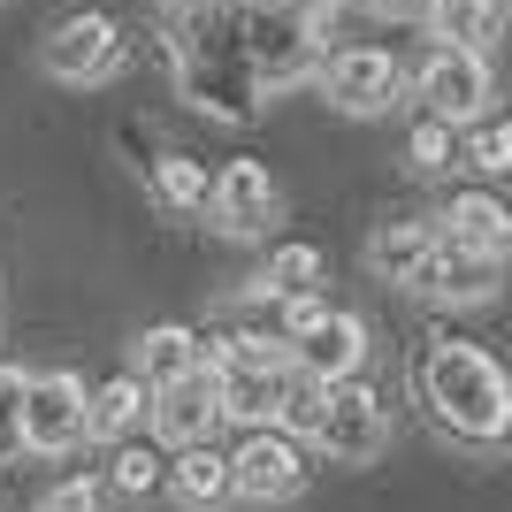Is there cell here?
Here are the masks:
<instances>
[{"label": "cell", "instance_id": "cell-1", "mask_svg": "<svg viewBox=\"0 0 512 512\" xmlns=\"http://www.w3.org/2000/svg\"><path fill=\"white\" fill-rule=\"evenodd\" d=\"M169 54H176V100H192L214 123H253L260 115L268 85H260V69L245 54V31H237L230 8H214V0L184 8Z\"/></svg>", "mask_w": 512, "mask_h": 512}, {"label": "cell", "instance_id": "cell-2", "mask_svg": "<svg viewBox=\"0 0 512 512\" xmlns=\"http://www.w3.org/2000/svg\"><path fill=\"white\" fill-rule=\"evenodd\" d=\"M421 406L459 444H512V375L467 337H436L413 367Z\"/></svg>", "mask_w": 512, "mask_h": 512}, {"label": "cell", "instance_id": "cell-3", "mask_svg": "<svg viewBox=\"0 0 512 512\" xmlns=\"http://www.w3.org/2000/svg\"><path fill=\"white\" fill-rule=\"evenodd\" d=\"M237 31H245V54H253L260 85H299V77H321V54H329V23L337 16H299V8H283V0H237L230 8Z\"/></svg>", "mask_w": 512, "mask_h": 512}, {"label": "cell", "instance_id": "cell-4", "mask_svg": "<svg viewBox=\"0 0 512 512\" xmlns=\"http://www.w3.org/2000/svg\"><path fill=\"white\" fill-rule=\"evenodd\" d=\"M390 444V413L383 398L360 383V375H344V383H329V398H321V421H314V451L321 459H337V467H375Z\"/></svg>", "mask_w": 512, "mask_h": 512}, {"label": "cell", "instance_id": "cell-5", "mask_svg": "<svg viewBox=\"0 0 512 512\" xmlns=\"http://www.w3.org/2000/svg\"><path fill=\"white\" fill-rule=\"evenodd\" d=\"M23 436H31L39 459H69L77 444H92V383L69 375V367L31 375V390H23Z\"/></svg>", "mask_w": 512, "mask_h": 512}, {"label": "cell", "instance_id": "cell-6", "mask_svg": "<svg viewBox=\"0 0 512 512\" xmlns=\"http://www.w3.org/2000/svg\"><path fill=\"white\" fill-rule=\"evenodd\" d=\"M413 92L428 100V115H444V123H482L497 100V77H490V54H474V46H436L413 77Z\"/></svg>", "mask_w": 512, "mask_h": 512}, {"label": "cell", "instance_id": "cell-7", "mask_svg": "<svg viewBox=\"0 0 512 512\" xmlns=\"http://www.w3.org/2000/svg\"><path fill=\"white\" fill-rule=\"evenodd\" d=\"M321 92L337 115H383L398 92H406V69L390 46H329L321 54Z\"/></svg>", "mask_w": 512, "mask_h": 512}, {"label": "cell", "instance_id": "cell-8", "mask_svg": "<svg viewBox=\"0 0 512 512\" xmlns=\"http://www.w3.org/2000/svg\"><path fill=\"white\" fill-rule=\"evenodd\" d=\"M406 291L428 299V306H490L497 291H505V260H497V253H467V245L436 237Z\"/></svg>", "mask_w": 512, "mask_h": 512}, {"label": "cell", "instance_id": "cell-9", "mask_svg": "<svg viewBox=\"0 0 512 512\" xmlns=\"http://www.w3.org/2000/svg\"><path fill=\"white\" fill-rule=\"evenodd\" d=\"M230 474H237V497H253V505H283V497L306 490V444L283 421H268V428H253V436L230 451Z\"/></svg>", "mask_w": 512, "mask_h": 512}, {"label": "cell", "instance_id": "cell-10", "mask_svg": "<svg viewBox=\"0 0 512 512\" xmlns=\"http://www.w3.org/2000/svg\"><path fill=\"white\" fill-rule=\"evenodd\" d=\"M39 62H46L54 85H107L123 69V31H115V16H69L39 46Z\"/></svg>", "mask_w": 512, "mask_h": 512}, {"label": "cell", "instance_id": "cell-11", "mask_svg": "<svg viewBox=\"0 0 512 512\" xmlns=\"http://www.w3.org/2000/svg\"><path fill=\"white\" fill-rule=\"evenodd\" d=\"M291 367L321 375V383H344L367 367V321L344 314V306H314V314L291 329Z\"/></svg>", "mask_w": 512, "mask_h": 512}, {"label": "cell", "instance_id": "cell-12", "mask_svg": "<svg viewBox=\"0 0 512 512\" xmlns=\"http://www.w3.org/2000/svg\"><path fill=\"white\" fill-rule=\"evenodd\" d=\"M283 214V192L276 176L260 169V161H222V176H214V199H207V222L222 237H268Z\"/></svg>", "mask_w": 512, "mask_h": 512}, {"label": "cell", "instance_id": "cell-13", "mask_svg": "<svg viewBox=\"0 0 512 512\" xmlns=\"http://www.w3.org/2000/svg\"><path fill=\"white\" fill-rule=\"evenodd\" d=\"M222 428V367L199 360L192 375H176V383L153 390V436L161 444H199V436H214Z\"/></svg>", "mask_w": 512, "mask_h": 512}, {"label": "cell", "instance_id": "cell-14", "mask_svg": "<svg viewBox=\"0 0 512 512\" xmlns=\"http://www.w3.org/2000/svg\"><path fill=\"white\" fill-rule=\"evenodd\" d=\"M169 490H176V505H192V512H222V505L237 497L230 451H214L207 436H199V444H176V459H169Z\"/></svg>", "mask_w": 512, "mask_h": 512}, {"label": "cell", "instance_id": "cell-15", "mask_svg": "<svg viewBox=\"0 0 512 512\" xmlns=\"http://www.w3.org/2000/svg\"><path fill=\"white\" fill-rule=\"evenodd\" d=\"M436 237H451V245H467V253H512V207L497 192H459L444 214H436Z\"/></svg>", "mask_w": 512, "mask_h": 512}, {"label": "cell", "instance_id": "cell-16", "mask_svg": "<svg viewBox=\"0 0 512 512\" xmlns=\"http://www.w3.org/2000/svg\"><path fill=\"white\" fill-rule=\"evenodd\" d=\"M222 421H245V428L283 421V367H260V360L222 367Z\"/></svg>", "mask_w": 512, "mask_h": 512}, {"label": "cell", "instance_id": "cell-17", "mask_svg": "<svg viewBox=\"0 0 512 512\" xmlns=\"http://www.w3.org/2000/svg\"><path fill=\"white\" fill-rule=\"evenodd\" d=\"M321 276H329V260H321V245H276V253L260 260V276H253V299H314Z\"/></svg>", "mask_w": 512, "mask_h": 512}, {"label": "cell", "instance_id": "cell-18", "mask_svg": "<svg viewBox=\"0 0 512 512\" xmlns=\"http://www.w3.org/2000/svg\"><path fill=\"white\" fill-rule=\"evenodd\" d=\"M138 421H153V383L146 375H107V383L92 390V436H100V444H123Z\"/></svg>", "mask_w": 512, "mask_h": 512}, {"label": "cell", "instance_id": "cell-19", "mask_svg": "<svg viewBox=\"0 0 512 512\" xmlns=\"http://www.w3.org/2000/svg\"><path fill=\"white\" fill-rule=\"evenodd\" d=\"M428 31H436V46H482L505 31V0H428Z\"/></svg>", "mask_w": 512, "mask_h": 512}, {"label": "cell", "instance_id": "cell-20", "mask_svg": "<svg viewBox=\"0 0 512 512\" xmlns=\"http://www.w3.org/2000/svg\"><path fill=\"white\" fill-rule=\"evenodd\" d=\"M146 199H153V207H169V214H207L214 176L199 169L192 153H161V161L146 169Z\"/></svg>", "mask_w": 512, "mask_h": 512}, {"label": "cell", "instance_id": "cell-21", "mask_svg": "<svg viewBox=\"0 0 512 512\" xmlns=\"http://www.w3.org/2000/svg\"><path fill=\"white\" fill-rule=\"evenodd\" d=\"M428 245H436V222H383V230L367 237V268L383 283H413V268L428 260Z\"/></svg>", "mask_w": 512, "mask_h": 512}, {"label": "cell", "instance_id": "cell-22", "mask_svg": "<svg viewBox=\"0 0 512 512\" xmlns=\"http://www.w3.org/2000/svg\"><path fill=\"white\" fill-rule=\"evenodd\" d=\"M199 367V329H184V321H153L146 337H138V375H146L153 390L176 383V375H192Z\"/></svg>", "mask_w": 512, "mask_h": 512}, {"label": "cell", "instance_id": "cell-23", "mask_svg": "<svg viewBox=\"0 0 512 512\" xmlns=\"http://www.w3.org/2000/svg\"><path fill=\"white\" fill-rule=\"evenodd\" d=\"M459 153H467V130H459V123H444V115H421V123L406 130V161H413L421 176L459 169Z\"/></svg>", "mask_w": 512, "mask_h": 512}, {"label": "cell", "instance_id": "cell-24", "mask_svg": "<svg viewBox=\"0 0 512 512\" xmlns=\"http://www.w3.org/2000/svg\"><path fill=\"white\" fill-rule=\"evenodd\" d=\"M107 482H115L123 497H153L161 482H169V459H161V444H130V436H123V451H115Z\"/></svg>", "mask_w": 512, "mask_h": 512}, {"label": "cell", "instance_id": "cell-25", "mask_svg": "<svg viewBox=\"0 0 512 512\" xmlns=\"http://www.w3.org/2000/svg\"><path fill=\"white\" fill-rule=\"evenodd\" d=\"M467 169L482 176H512V123L505 115H482V123H467V153H459Z\"/></svg>", "mask_w": 512, "mask_h": 512}, {"label": "cell", "instance_id": "cell-26", "mask_svg": "<svg viewBox=\"0 0 512 512\" xmlns=\"http://www.w3.org/2000/svg\"><path fill=\"white\" fill-rule=\"evenodd\" d=\"M321 398H329V383H321V375H306V367H283V428H291V436H314Z\"/></svg>", "mask_w": 512, "mask_h": 512}, {"label": "cell", "instance_id": "cell-27", "mask_svg": "<svg viewBox=\"0 0 512 512\" xmlns=\"http://www.w3.org/2000/svg\"><path fill=\"white\" fill-rule=\"evenodd\" d=\"M23 390H31V375H23V367H0V467L31 451V436H23Z\"/></svg>", "mask_w": 512, "mask_h": 512}, {"label": "cell", "instance_id": "cell-28", "mask_svg": "<svg viewBox=\"0 0 512 512\" xmlns=\"http://www.w3.org/2000/svg\"><path fill=\"white\" fill-rule=\"evenodd\" d=\"M39 512H107V482L100 474H62V482L39 497Z\"/></svg>", "mask_w": 512, "mask_h": 512}, {"label": "cell", "instance_id": "cell-29", "mask_svg": "<svg viewBox=\"0 0 512 512\" xmlns=\"http://www.w3.org/2000/svg\"><path fill=\"white\" fill-rule=\"evenodd\" d=\"M360 8H375V16H413V8H428V0H360Z\"/></svg>", "mask_w": 512, "mask_h": 512}, {"label": "cell", "instance_id": "cell-30", "mask_svg": "<svg viewBox=\"0 0 512 512\" xmlns=\"http://www.w3.org/2000/svg\"><path fill=\"white\" fill-rule=\"evenodd\" d=\"M283 8H299V16H337V0H283Z\"/></svg>", "mask_w": 512, "mask_h": 512}]
</instances>
